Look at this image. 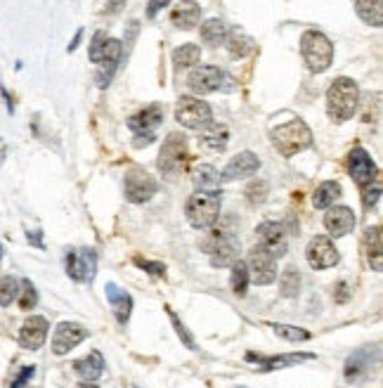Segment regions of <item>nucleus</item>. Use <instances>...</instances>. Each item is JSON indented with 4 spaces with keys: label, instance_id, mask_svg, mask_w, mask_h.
<instances>
[{
    "label": "nucleus",
    "instance_id": "32",
    "mask_svg": "<svg viewBox=\"0 0 383 388\" xmlns=\"http://www.w3.org/2000/svg\"><path fill=\"white\" fill-rule=\"evenodd\" d=\"M232 275H230V286H232V294L236 296H244L246 294V286H249V270H246V263L234 261L232 266Z\"/></svg>",
    "mask_w": 383,
    "mask_h": 388
},
{
    "label": "nucleus",
    "instance_id": "12",
    "mask_svg": "<svg viewBox=\"0 0 383 388\" xmlns=\"http://www.w3.org/2000/svg\"><path fill=\"white\" fill-rule=\"evenodd\" d=\"M225 81H227V76H225V71L221 69V66L204 64V66H196V69L192 71L189 78H187V86H189L192 93L208 95V93L221 90L225 86Z\"/></svg>",
    "mask_w": 383,
    "mask_h": 388
},
{
    "label": "nucleus",
    "instance_id": "28",
    "mask_svg": "<svg viewBox=\"0 0 383 388\" xmlns=\"http://www.w3.org/2000/svg\"><path fill=\"white\" fill-rule=\"evenodd\" d=\"M357 17L369 26L383 24V0H355Z\"/></svg>",
    "mask_w": 383,
    "mask_h": 388
},
{
    "label": "nucleus",
    "instance_id": "14",
    "mask_svg": "<svg viewBox=\"0 0 383 388\" xmlns=\"http://www.w3.org/2000/svg\"><path fill=\"white\" fill-rule=\"evenodd\" d=\"M306 258L315 270H326V268H334L341 256H339V251H336L334 241L329 237H324V234H317V237L310 239Z\"/></svg>",
    "mask_w": 383,
    "mask_h": 388
},
{
    "label": "nucleus",
    "instance_id": "41",
    "mask_svg": "<svg viewBox=\"0 0 383 388\" xmlns=\"http://www.w3.org/2000/svg\"><path fill=\"white\" fill-rule=\"evenodd\" d=\"M381 199V178L374 180L371 185H367V187H362V204L364 209H374L376 204H379Z\"/></svg>",
    "mask_w": 383,
    "mask_h": 388
},
{
    "label": "nucleus",
    "instance_id": "21",
    "mask_svg": "<svg viewBox=\"0 0 383 388\" xmlns=\"http://www.w3.org/2000/svg\"><path fill=\"white\" fill-rule=\"evenodd\" d=\"M161 123H163V107L149 104V107H144L142 111H138L135 116H131L128 128H131L133 133H154V128H159Z\"/></svg>",
    "mask_w": 383,
    "mask_h": 388
},
{
    "label": "nucleus",
    "instance_id": "51",
    "mask_svg": "<svg viewBox=\"0 0 383 388\" xmlns=\"http://www.w3.org/2000/svg\"><path fill=\"white\" fill-rule=\"evenodd\" d=\"M76 388H97V386H95L93 381H86V384H78Z\"/></svg>",
    "mask_w": 383,
    "mask_h": 388
},
{
    "label": "nucleus",
    "instance_id": "49",
    "mask_svg": "<svg viewBox=\"0 0 383 388\" xmlns=\"http://www.w3.org/2000/svg\"><path fill=\"white\" fill-rule=\"evenodd\" d=\"M41 234L43 232H29V241L33 246H38V249H43V241H41Z\"/></svg>",
    "mask_w": 383,
    "mask_h": 388
},
{
    "label": "nucleus",
    "instance_id": "24",
    "mask_svg": "<svg viewBox=\"0 0 383 388\" xmlns=\"http://www.w3.org/2000/svg\"><path fill=\"white\" fill-rule=\"evenodd\" d=\"M171 19L178 29H194L196 24L201 21V5H196L194 0H183V3L176 5V10L171 12Z\"/></svg>",
    "mask_w": 383,
    "mask_h": 388
},
{
    "label": "nucleus",
    "instance_id": "5",
    "mask_svg": "<svg viewBox=\"0 0 383 388\" xmlns=\"http://www.w3.org/2000/svg\"><path fill=\"white\" fill-rule=\"evenodd\" d=\"M201 246H204L208 258H211V266L216 268L232 266L239 258V237L232 230H211L208 237L201 241Z\"/></svg>",
    "mask_w": 383,
    "mask_h": 388
},
{
    "label": "nucleus",
    "instance_id": "48",
    "mask_svg": "<svg viewBox=\"0 0 383 388\" xmlns=\"http://www.w3.org/2000/svg\"><path fill=\"white\" fill-rule=\"evenodd\" d=\"M123 5H126V0H106L104 12L106 15H116V12H121V10H123Z\"/></svg>",
    "mask_w": 383,
    "mask_h": 388
},
{
    "label": "nucleus",
    "instance_id": "31",
    "mask_svg": "<svg viewBox=\"0 0 383 388\" xmlns=\"http://www.w3.org/2000/svg\"><path fill=\"white\" fill-rule=\"evenodd\" d=\"M201 41L208 45H221L225 41V33H227V26H225L223 19H208L201 24Z\"/></svg>",
    "mask_w": 383,
    "mask_h": 388
},
{
    "label": "nucleus",
    "instance_id": "38",
    "mask_svg": "<svg viewBox=\"0 0 383 388\" xmlns=\"http://www.w3.org/2000/svg\"><path fill=\"white\" fill-rule=\"evenodd\" d=\"M19 308L21 311H31V308H36L38 303V291L36 286H33L29 279H24V282H19Z\"/></svg>",
    "mask_w": 383,
    "mask_h": 388
},
{
    "label": "nucleus",
    "instance_id": "23",
    "mask_svg": "<svg viewBox=\"0 0 383 388\" xmlns=\"http://www.w3.org/2000/svg\"><path fill=\"white\" fill-rule=\"evenodd\" d=\"M246 360H253L258 362V369L263 372H272V369H281V367H291L296 362H303V360H315L312 353H286V355H274V358H261L249 353Z\"/></svg>",
    "mask_w": 383,
    "mask_h": 388
},
{
    "label": "nucleus",
    "instance_id": "26",
    "mask_svg": "<svg viewBox=\"0 0 383 388\" xmlns=\"http://www.w3.org/2000/svg\"><path fill=\"white\" fill-rule=\"evenodd\" d=\"M230 142V131L225 126H218V123H208L206 131L201 133L199 145L201 149L208 151H223Z\"/></svg>",
    "mask_w": 383,
    "mask_h": 388
},
{
    "label": "nucleus",
    "instance_id": "36",
    "mask_svg": "<svg viewBox=\"0 0 383 388\" xmlns=\"http://www.w3.org/2000/svg\"><path fill=\"white\" fill-rule=\"evenodd\" d=\"M17 296H19V279L15 277H0V306L8 308Z\"/></svg>",
    "mask_w": 383,
    "mask_h": 388
},
{
    "label": "nucleus",
    "instance_id": "4",
    "mask_svg": "<svg viewBox=\"0 0 383 388\" xmlns=\"http://www.w3.org/2000/svg\"><path fill=\"white\" fill-rule=\"evenodd\" d=\"M301 55L310 71L322 74V71L331 66V62H334V43L322 31L310 29L301 36Z\"/></svg>",
    "mask_w": 383,
    "mask_h": 388
},
{
    "label": "nucleus",
    "instance_id": "45",
    "mask_svg": "<svg viewBox=\"0 0 383 388\" xmlns=\"http://www.w3.org/2000/svg\"><path fill=\"white\" fill-rule=\"evenodd\" d=\"M166 5H171V0H149V8H147V17L149 19H154L156 15L161 12Z\"/></svg>",
    "mask_w": 383,
    "mask_h": 388
},
{
    "label": "nucleus",
    "instance_id": "43",
    "mask_svg": "<svg viewBox=\"0 0 383 388\" xmlns=\"http://www.w3.org/2000/svg\"><path fill=\"white\" fill-rule=\"evenodd\" d=\"M135 266L138 268H142L144 272H149V275H154V277H163L166 275V266L163 263H154V261H144V258H135Z\"/></svg>",
    "mask_w": 383,
    "mask_h": 388
},
{
    "label": "nucleus",
    "instance_id": "17",
    "mask_svg": "<svg viewBox=\"0 0 383 388\" xmlns=\"http://www.w3.org/2000/svg\"><path fill=\"white\" fill-rule=\"evenodd\" d=\"M123 59V45L121 41H114V38H109L106 41V48H104V55L102 59L97 62V88H106L111 83V78H114L118 64H121Z\"/></svg>",
    "mask_w": 383,
    "mask_h": 388
},
{
    "label": "nucleus",
    "instance_id": "6",
    "mask_svg": "<svg viewBox=\"0 0 383 388\" xmlns=\"http://www.w3.org/2000/svg\"><path fill=\"white\" fill-rule=\"evenodd\" d=\"M176 121L189 131H201L208 123H213V111L204 100L180 98L176 104Z\"/></svg>",
    "mask_w": 383,
    "mask_h": 388
},
{
    "label": "nucleus",
    "instance_id": "2",
    "mask_svg": "<svg viewBox=\"0 0 383 388\" xmlns=\"http://www.w3.org/2000/svg\"><path fill=\"white\" fill-rule=\"evenodd\" d=\"M270 135H272L274 149H277L281 156H286V159L301 154L303 149H308L310 145H312V131H310L308 123L301 119H291V121L281 123V126L272 128Z\"/></svg>",
    "mask_w": 383,
    "mask_h": 388
},
{
    "label": "nucleus",
    "instance_id": "34",
    "mask_svg": "<svg viewBox=\"0 0 383 388\" xmlns=\"http://www.w3.org/2000/svg\"><path fill=\"white\" fill-rule=\"evenodd\" d=\"M194 185H196V190H218V185H221V173L208 164L199 166L194 173Z\"/></svg>",
    "mask_w": 383,
    "mask_h": 388
},
{
    "label": "nucleus",
    "instance_id": "50",
    "mask_svg": "<svg viewBox=\"0 0 383 388\" xmlns=\"http://www.w3.org/2000/svg\"><path fill=\"white\" fill-rule=\"evenodd\" d=\"M81 36H83V29H78V33L74 36V41L69 43V53H74V50L78 48V43H81Z\"/></svg>",
    "mask_w": 383,
    "mask_h": 388
},
{
    "label": "nucleus",
    "instance_id": "7",
    "mask_svg": "<svg viewBox=\"0 0 383 388\" xmlns=\"http://www.w3.org/2000/svg\"><path fill=\"white\" fill-rule=\"evenodd\" d=\"M246 270H249V279L253 284H272L277 279V258L270 254L265 246L256 244L246 258Z\"/></svg>",
    "mask_w": 383,
    "mask_h": 388
},
{
    "label": "nucleus",
    "instance_id": "30",
    "mask_svg": "<svg viewBox=\"0 0 383 388\" xmlns=\"http://www.w3.org/2000/svg\"><path fill=\"white\" fill-rule=\"evenodd\" d=\"M364 244H367V261L371 270L381 272V228H369L364 234Z\"/></svg>",
    "mask_w": 383,
    "mask_h": 388
},
{
    "label": "nucleus",
    "instance_id": "16",
    "mask_svg": "<svg viewBox=\"0 0 383 388\" xmlns=\"http://www.w3.org/2000/svg\"><path fill=\"white\" fill-rule=\"evenodd\" d=\"M256 234H258V244L265 246V249H268L274 258H281V256L286 254V249H289V241H286V230H284V225L272 223V221L261 223V225H258V230H256Z\"/></svg>",
    "mask_w": 383,
    "mask_h": 388
},
{
    "label": "nucleus",
    "instance_id": "9",
    "mask_svg": "<svg viewBox=\"0 0 383 388\" xmlns=\"http://www.w3.org/2000/svg\"><path fill=\"white\" fill-rule=\"evenodd\" d=\"M123 187H126V199L131 204H144L159 190V183L149 176L144 168L133 166L131 171L126 173V180H123Z\"/></svg>",
    "mask_w": 383,
    "mask_h": 388
},
{
    "label": "nucleus",
    "instance_id": "52",
    "mask_svg": "<svg viewBox=\"0 0 383 388\" xmlns=\"http://www.w3.org/2000/svg\"><path fill=\"white\" fill-rule=\"evenodd\" d=\"M0 261H3V246H0Z\"/></svg>",
    "mask_w": 383,
    "mask_h": 388
},
{
    "label": "nucleus",
    "instance_id": "46",
    "mask_svg": "<svg viewBox=\"0 0 383 388\" xmlns=\"http://www.w3.org/2000/svg\"><path fill=\"white\" fill-rule=\"evenodd\" d=\"M154 140H156L154 133H135L133 145H135V147H147V145H151Z\"/></svg>",
    "mask_w": 383,
    "mask_h": 388
},
{
    "label": "nucleus",
    "instance_id": "33",
    "mask_svg": "<svg viewBox=\"0 0 383 388\" xmlns=\"http://www.w3.org/2000/svg\"><path fill=\"white\" fill-rule=\"evenodd\" d=\"M201 59V48L196 43H185L183 48H178L173 53V62H176L178 69H185V66H192Z\"/></svg>",
    "mask_w": 383,
    "mask_h": 388
},
{
    "label": "nucleus",
    "instance_id": "3",
    "mask_svg": "<svg viewBox=\"0 0 383 388\" xmlns=\"http://www.w3.org/2000/svg\"><path fill=\"white\" fill-rule=\"evenodd\" d=\"M221 204L223 199L218 190H196L187 199V206H185L189 225L196 230L211 228L221 218Z\"/></svg>",
    "mask_w": 383,
    "mask_h": 388
},
{
    "label": "nucleus",
    "instance_id": "15",
    "mask_svg": "<svg viewBox=\"0 0 383 388\" xmlns=\"http://www.w3.org/2000/svg\"><path fill=\"white\" fill-rule=\"evenodd\" d=\"M83 339H88V329L78 322H59L53 334V353L66 355L71 348H76Z\"/></svg>",
    "mask_w": 383,
    "mask_h": 388
},
{
    "label": "nucleus",
    "instance_id": "22",
    "mask_svg": "<svg viewBox=\"0 0 383 388\" xmlns=\"http://www.w3.org/2000/svg\"><path fill=\"white\" fill-rule=\"evenodd\" d=\"M104 294H106V301H109L111 311H114L118 324H126L128 317H131V311H133V299L131 294H126L123 289H118L114 282H109L104 286Z\"/></svg>",
    "mask_w": 383,
    "mask_h": 388
},
{
    "label": "nucleus",
    "instance_id": "10",
    "mask_svg": "<svg viewBox=\"0 0 383 388\" xmlns=\"http://www.w3.org/2000/svg\"><path fill=\"white\" fill-rule=\"evenodd\" d=\"M66 266V275L76 282L90 284L97 275V254L93 249H78V251H69L64 258Z\"/></svg>",
    "mask_w": 383,
    "mask_h": 388
},
{
    "label": "nucleus",
    "instance_id": "29",
    "mask_svg": "<svg viewBox=\"0 0 383 388\" xmlns=\"http://www.w3.org/2000/svg\"><path fill=\"white\" fill-rule=\"evenodd\" d=\"M341 196V185L336 180H326V183L319 185L312 194V206L315 209H329L334 206V201Z\"/></svg>",
    "mask_w": 383,
    "mask_h": 388
},
{
    "label": "nucleus",
    "instance_id": "18",
    "mask_svg": "<svg viewBox=\"0 0 383 388\" xmlns=\"http://www.w3.org/2000/svg\"><path fill=\"white\" fill-rule=\"evenodd\" d=\"M48 329H50V324L43 315H31L19 329L21 348H26V351H38V348L45 344V339H48Z\"/></svg>",
    "mask_w": 383,
    "mask_h": 388
},
{
    "label": "nucleus",
    "instance_id": "40",
    "mask_svg": "<svg viewBox=\"0 0 383 388\" xmlns=\"http://www.w3.org/2000/svg\"><path fill=\"white\" fill-rule=\"evenodd\" d=\"M166 313H168V317H171V322H173V327H176V331H178V336H180V339H183V344H185V346H187V348H189V351H196V344H194V336H192V334H189V331H187V327H185V324H183V322H180V317H178V315H176V313H173V311H171V308H168V306H166Z\"/></svg>",
    "mask_w": 383,
    "mask_h": 388
},
{
    "label": "nucleus",
    "instance_id": "42",
    "mask_svg": "<svg viewBox=\"0 0 383 388\" xmlns=\"http://www.w3.org/2000/svg\"><path fill=\"white\" fill-rule=\"evenodd\" d=\"M106 41H109V36H106L104 31H97L93 36V43H90V62H95L97 64L100 59H102V55H104V48H106Z\"/></svg>",
    "mask_w": 383,
    "mask_h": 388
},
{
    "label": "nucleus",
    "instance_id": "13",
    "mask_svg": "<svg viewBox=\"0 0 383 388\" xmlns=\"http://www.w3.org/2000/svg\"><path fill=\"white\" fill-rule=\"evenodd\" d=\"M348 173L355 180L359 190L371 185L374 180H379V168L371 161V156L362 147H355L351 154H348Z\"/></svg>",
    "mask_w": 383,
    "mask_h": 388
},
{
    "label": "nucleus",
    "instance_id": "1",
    "mask_svg": "<svg viewBox=\"0 0 383 388\" xmlns=\"http://www.w3.org/2000/svg\"><path fill=\"white\" fill-rule=\"evenodd\" d=\"M359 102V88L353 78H336L334 83L326 90V111L336 123H343L348 119H353L355 109H357Z\"/></svg>",
    "mask_w": 383,
    "mask_h": 388
},
{
    "label": "nucleus",
    "instance_id": "19",
    "mask_svg": "<svg viewBox=\"0 0 383 388\" xmlns=\"http://www.w3.org/2000/svg\"><path fill=\"white\" fill-rule=\"evenodd\" d=\"M258 168H261V159H258L253 151H241V154H236L234 159L225 166V171L221 173V180L230 183V180L249 178L258 171Z\"/></svg>",
    "mask_w": 383,
    "mask_h": 388
},
{
    "label": "nucleus",
    "instance_id": "39",
    "mask_svg": "<svg viewBox=\"0 0 383 388\" xmlns=\"http://www.w3.org/2000/svg\"><path fill=\"white\" fill-rule=\"evenodd\" d=\"M268 196V183L265 180H253V183L246 187V199H249V204H263Z\"/></svg>",
    "mask_w": 383,
    "mask_h": 388
},
{
    "label": "nucleus",
    "instance_id": "11",
    "mask_svg": "<svg viewBox=\"0 0 383 388\" xmlns=\"http://www.w3.org/2000/svg\"><path fill=\"white\" fill-rule=\"evenodd\" d=\"M379 362V348H359L355 351L351 358L346 360V367H343V374L351 384H359V381H367L371 376V369Z\"/></svg>",
    "mask_w": 383,
    "mask_h": 388
},
{
    "label": "nucleus",
    "instance_id": "35",
    "mask_svg": "<svg viewBox=\"0 0 383 388\" xmlns=\"http://www.w3.org/2000/svg\"><path fill=\"white\" fill-rule=\"evenodd\" d=\"M279 286H281V296L294 299V296H298V289H301V272H298L296 268L284 270L279 279Z\"/></svg>",
    "mask_w": 383,
    "mask_h": 388
},
{
    "label": "nucleus",
    "instance_id": "20",
    "mask_svg": "<svg viewBox=\"0 0 383 388\" xmlns=\"http://www.w3.org/2000/svg\"><path fill=\"white\" fill-rule=\"evenodd\" d=\"M324 228L331 237H343L355 228V213L348 206H329L324 216Z\"/></svg>",
    "mask_w": 383,
    "mask_h": 388
},
{
    "label": "nucleus",
    "instance_id": "44",
    "mask_svg": "<svg viewBox=\"0 0 383 388\" xmlns=\"http://www.w3.org/2000/svg\"><path fill=\"white\" fill-rule=\"evenodd\" d=\"M348 299H351V289H348L346 282H339V284H336V289H334V301L336 303H346Z\"/></svg>",
    "mask_w": 383,
    "mask_h": 388
},
{
    "label": "nucleus",
    "instance_id": "8",
    "mask_svg": "<svg viewBox=\"0 0 383 388\" xmlns=\"http://www.w3.org/2000/svg\"><path fill=\"white\" fill-rule=\"evenodd\" d=\"M187 140L180 133H171L166 140H163V147L159 151V168L166 176H178L185 168V161H187Z\"/></svg>",
    "mask_w": 383,
    "mask_h": 388
},
{
    "label": "nucleus",
    "instance_id": "25",
    "mask_svg": "<svg viewBox=\"0 0 383 388\" xmlns=\"http://www.w3.org/2000/svg\"><path fill=\"white\" fill-rule=\"evenodd\" d=\"M74 369H76V374L81 376L83 381H97L100 376H102V372H104V358H102V353H97V351L88 353L86 358L76 360Z\"/></svg>",
    "mask_w": 383,
    "mask_h": 388
},
{
    "label": "nucleus",
    "instance_id": "37",
    "mask_svg": "<svg viewBox=\"0 0 383 388\" xmlns=\"http://www.w3.org/2000/svg\"><path fill=\"white\" fill-rule=\"evenodd\" d=\"M270 327L274 329V334L281 336L284 341H291V344H296V341H310V331L301 327H291V324H270Z\"/></svg>",
    "mask_w": 383,
    "mask_h": 388
},
{
    "label": "nucleus",
    "instance_id": "47",
    "mask_svg": "<svg viewBox=\"0 0 383 388\" xmlns=\"http://www.w3.org/2000/svg\"><path fill=\"white\" fill-rule=\"evenodd\" d=\"M31 376H33V367H26V369H21V372H19V376H17V379H15L12 388H24V386H26V381H29Z\"/></svg>",
    "mask_w": 383,
    "mask_h": 388
},
{
    "label": "nucleus",
    "instance_id": "27",
    "mask_svg": "<svg viewBox=\"0 0 383 388\" xmlns=\"http://www.w3.org/2000/svg\"><path fill=\"white\" fill-rule=\"evenodd\" d=\"M225 48H227V53L232 55V57H246V55L253 50V38L246 36L241 29H232L225 33Z\"/></svg>",
    "mask_w": 383,
    "mask_h": 388
}]
</instances>
